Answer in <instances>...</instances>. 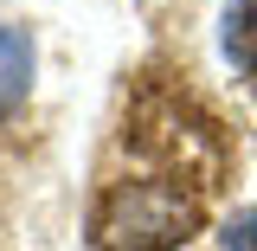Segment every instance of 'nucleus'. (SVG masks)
Returning a JSON list of instances; mask_svg holds the SVG:
<instances>
[{
    "label": "nucleus",
    "instance_id": "2",
    "mask_svg": "<svg viewBox=\"0 0 257 251\" xmlns=\"http://www.w3.org/2000/svg\"><path fill=\"white\" fill-rule=\"evenodd\" d=\"M32 32L26 26H0V123L26 103V91H32Z\"/></svg>",
    "mask_w": 257,
    "mask_h": 251
},
{
    "label": "nucleus",
    "instance_id": "4",
    "mask_svg": "<svg viewBox=\"0 0 257 251\" xmlns=\"http://www.w3.org/2000/svg\"><path fill=\"white\" fill-rule=\"evenodd\" d=\"M219 245L225 251H257V213H231L219 225Z\"/></svg>",
    "mask_w": 257,
    "mask_h": 251
},
{
    "label": "nucleus",
    "instance_id": "1",
    "mask_svg": "<svg viewBox=\"0 0 257 251\" xmlns=\"http://www.w3.org/2000/svg\"><path fill=\"white\" fill-rule=\"evenodd\" d=\"M199 206L167 181H122L109 187L103 213H96V245L103 251H174L193 238Z\"/></svg>",
    "mask_w": 257,
    "mask_h": 251
},
{
    "label": "nucleus",
    "instance_id": "3",
    "mask_svg": "<svg viewBox=\"0 0 257 251\" xmlns=\"http://www.w3.org/2000/svg\"><path fill=\"white\" fill-rule=\"evenodd\" d=\"M219 52L238 77H257V0H225L219 7Z\"/></svg>",
    "mask_w": 257,
    "mask_h": 251
}]
</instances>
